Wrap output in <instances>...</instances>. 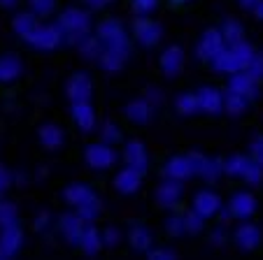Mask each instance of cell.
Masks as SVG:
<instances>
[{
    "label": "cell",
    "mask_w": 263,
    "mask_h": 260,
    "mask_svg": "<svg viewBox=\"0 0 263 260\" xmlns=\"http://www.w3.org/2000/svg\"><path fill=\"white\" fill-rule=\"evenodd\" d=\"M117 244H119V230L109 226L107 230L103 232V246H109V249H112V246H117Z\"/></svg>",
    "instance_id": "bcb514c9"
},
{
    "label": "cell",
    "mask_w": 263,
    "mask_h": 260,
    "mask_svg": "<svg viewBox=\"0 0 263 260\" xmlns=\"http://www.w3.org/2000/svg\"><path fill=\"white\" fill-rule=\"evenodd\" d=\"M196 98H198V109L205 114H219L223 109V95L221 91L212 89V86H205V89H200L198 93H196Z\"/></svg>",
    "instance_id": "5bb4252c"
},
{
    "label": "cell",
    "mask_w": 263,
    "mask_h": 260,
    "mask_svg": "<svg viewBox=\"0 0 263 260\" xmlns=\"http://www.w3.org/2000/svg\"><path fill=\"white\" fill-rule=\"evenodd\" d=\"M35 16L30 14V12H21V14L14 16V30L21 35V37H26V35H30V30L35 28Z\"/></svg>",
    "instance_id": "836d02e7"
},
{
    "label": "cell",
    "mask_w": 263,
    "mask_h": 260,
    "mask_svg": "<svg viewBox=\"0 0 263 260\" xmlns=\"http://www.w3.org/2000/svg\"><path fill=\"white\" fill-rule=\"evenodd\" d=\"M40 142L47 149H59L63 144V130L59 126H54V123H45L40 128Z\"/></svg>",
    "instance_id": "4316f807"
},
{
    "label": "cell",
    "mask_w": 263,
    "mask_h": 260,
    "mask_svg": "<svg viewBox=\"0 0 263 260\" xmlns=\"http://www.w3.org/2000/svg\"><path fill=\"white\" fill-rule=\"evenodd\" d=\"M115 186L119 193H124V195H130V193H135L140 188V172L133 170V167H126V170H121L119 174H117L115 179Z\"/></svg>",
    "instance_id": "7402d4cb"
},
{
    "label": "cell",
    "mask_w": 263,
    "mask_h": 260,
    "mask_svg": "<svg viewBox=\"0 0 263 260\" xmlns=\"http://www.w3.org/2000/svg\"><path fill=\"white\" fill-rule=\"evenodd\" d=\"M16 223V207L12 202L0 200V228L14 226Z\"/></svg>",
    "instance_id": "8d00e7d4"
},
{
    "label": "cell",
    "mask_w": 263,
    "mask_h": 260,
    "mask_svg": "<svg viewBox=\"0 0 263 260\" xmlns=\"http://www.w3.org/2000/svg\"><path fill=\"white\" fill-rule=\"evenodd\" d=\"M26 42L35 49H42V51H51L63 42V33H61L59 26H35L30 30V35H26Z\"/></svg>",
    "instance_id": "277c9868"
},
{
    "label": "cell",
    "mask_w": 263,
    "mask_h": 260,
    "mask_svg": "<svg viewBox=\"0 0 263 260\" xmlns=\"http://www.w3.org/2000/svg\"><path fill=\"white\" fill-rule=\"evenodd\" d=\"M177 109L184 114V116H191V114L200 112L198 109V98L194 93H182L177 98Z\"/></svg>",
    "instance_id": "d590c367"
},
{
    "label": "cell",
    "mask_w": 263,
    "mask_h": 260,
    "mask_svg": "<svg viewBox=\"0 0 263 260\" xmlns=\"http://www.w3.org/2000/svg\"><path fill=\"white\" fill-rule=\"evenodd\" d=\"M130 246H133L135 251L152 249V232L144 226H133L130 228Z\"/></svg>",
    "instance_id": "f546056e"
},
{
    "label": "cell",
    "mask_w": 263,
    "mask_h": 260,
    "mask_svg": "<svg viewBox=\"0 0 263 260\" xmlns=\"http://www.w3.org/2000/svg\"><path fill=\"white\" fill-rule=\"evenodd\" d=\"M194 209L198 211L203 218H212L219 209H221V197L214 191H200L194 197Z\"/></svg>",
    "instance_id": "9a60e30c"
},
{
    "label": "cell",
    "mask_w": 263,
    "mask_h": 260,
    "mask_svg": "<svg viewBox=\"0 0 263 260\" xmlns=\"http://www.w3.org/2000/svg\"><path fill=\"white\" fill-rule=\"evenodd\" d=\"M240 5L242 7H254L256 5V0H240Z\"/></svg>",
    "instance_id": "9f6ffc18"
},
{
    "label": "cell",
    "mask_w": 263,
    "mask_h": 260,
    "mask_svg": "<svg viewBox=\"0 0 263 260\" xmlns=\"http://www.w3.org/2000/svg\"><path fill=\"white\" fill-rule=\"evenodd\" d=\"M109 0H86V5L93 7V10H100V7H105Z\"/></svg>",
    "instance_id": "816d5d0a"
},
{
    "label": "cell",
    "mask_w": 263,
    "mask_h": 260,
    "mask_svg": "<svg viewBox=\"0 0 263 260\" xmlns=\"http://www.w3.org/2000/svg\"><path fill=\"white\" fill-rule=\"evenodd\" d=\"M163 172H165V177H168V179H177V182H184V179H189V177H194V174H196L194 163H191L189 156H175V158H170V161L165 163Z\"/></svg>",
    "instance_id": "7c38bea8"
},
{
    "label": "cell",
    "mask_w": 263,
    "mask_h": 260,
    "mask_svg": "<svg viewBox=\"0 0 263 260\" xmlns=\"http://www.w3.org/2000/svg\"><path fill=\"white\" fill-rule=\"evenodd\" d=\"M252 161L256 163V165L263 167V135H258V137L252 139Z\"/></svg>",
    "instance_id": "ee69618b"
},
{
    "label": "cell",
    "mask_w": 263,
    "mask_h": 260,
    "mask_svg": "<svg viewBox=\"0 0 263 260\" xmlns=\"http://www.w3.org/2000/svg\"><path fill=\"white\" fill-rule=\"evenodd\" d=\"M147 255L152 260H173V258H177V253H175L173 249H165V246H161V249H147Z\"/></svg>",
    "instance_id": "f6af8a7d"
},
{
    "label": "cell",
    "mask_w": 263,
    "mask_h": 260,
    "mask_svg": "<svg viewBox=\"0 0 263 260\" xmlns=\"http://www.w3.org/2000/svg\"><path fill=\"white\" fill-rule=\"evenodd\" d=\"M229 49H231V54H233V61H235V65H238V70H247L249 61L254 58V49H252V47H249L245 39H240V42L231 45Z\"/></svg>",
    "instance_id": "83f0119b"
},
{
    "label": "cell",
    "mask_w": 263,
    "mask_h": 260,
    "mask_svg": "<svg viewBox=\"0 0 263 260\" xmlns=\"http://www.w3.org/2000/svg\"><path fill=\"white\" fill-rule=\"evenodd\" d=\"M242 35H245L242 24H238L235 19H226V21H223V26H221V37H223V42H229V45H235V42H240V39H242Z\"/></svg>",
    "instance_id": "1f68e13d"
},
{
    "label": "cell",
    "mask_w": 263,
    "mask_h": 260,
    "mask_svg": "<svg viewBox=\"0 0 263 260\" xmlns=\"http://www.w3.org/2000/svg\"><path fill=\"white\" fill-rule=\"evenodd\" d=\"M184 226H186V232H194V235H196V232H200V230H203V226H205V218L198 214V211L194 209V211H189V214L184 216Z\"/></svg>",
    "instance_id": "74e56055"
},
{
    "label": "cell",
    "mask_w": 263,
    "mask_h": 260,
    "mask_svg": "<svg viewBox=\"0 0 263 260\" xmlns=\"http://www.w3.org/2000/svg\"><path fill=\"white\" fill-rule=\"evenodd\" d=\"M223 239H226V235H223L221 228L212 232V244H214V246H221V244H223Z\"/></svg>",
    "instance_id": "f907efd6"
},
{
    "label": "cell",
    "mask_w": 263,
    "mask_h": 260,
    "mask_svg": "<svg viewBox=\"0 0 263 260\" xmlns=\"http://www.w3.org/2000/svg\"><path fill=\"white\" fill-rule=\"evenodd\" d=\"M56 26H59L61 33H63V42H74V45H77L82 37L89 35L91 19L86 12L70 7V10H65L63 14H61V19Z\"/></svg>",
    "instance_id": "6da1fadb"
},
{
    "label": "cell",
    "mask_w": 263,
    "mask_h": 260,
    "mask_svg": "<svg viewBox=\"0 0 263 260\" xmlns=\"http://www.w3.org/2000/svg\"><path fill=\"white\" fill-rule=\"evenodd\" d=\"M179 197H182V182L165 177V182L161 184L159 191H156L159 205L165 207V209H175V207L179 205Z\"/></svg>",
    "instance_id": "8fae6325"
},
{
    "label": "cell",
    "mask_w": 263,
    "mask_h": 260,
    "mask_svg": "<svg viewBox=\"0 0 263 260\" xmlns=\"http://www.w3.org/2000/svg\"><path fill=\"white\" fill-rule=\"evenodd\" d=\"M10 184H12V177H10V172L5 170V167L0 165V195L10 188Z\"/></svg>",
    "instance_id": "7dc6e473"
},
{
    "label": "cell",
    "mask_w": 263,
    "mask_h": 260,
    "mask_svg": "<svg viewBox=\"0 0 263 260\" xmlns=\"http://www.w3.org/2000/svg\"><path fill=\"white\" fill-rule=\"evenodd\" d=\"M100 135H103V142L105 144H117L121 139V133H119V128L115 126V123H105L103 128H100Z\"/></svg>",
    "instance_id": "60d3db41"
},
{
    "label": "cell",
    "mask_w": 263,
    "mask_h": 260,
    "mask_svg": "<svg viewBox=\"0 0 263 260\" xmlns=\"http://www.w3.org/2000/svg\"><path fill=\"white\" fill-rule=\"evenodd\" d=\"M70 114H72L74 123L84 130V133H91L96 126V112L93 107L89 105V100L86 103H72V109H70Z\"/></svg>",
    "instance_id": "d6986e66"
},
{
    "label": "cell",
    "mask_w": 263,
    "mask_h": 260,
    "mask_svg": "<svg viewBox=\"0 0 263 260\" xmlns=\"http://www.w3.org/2000/svg\"><path fill=\"white\" fill-rule=\"evenodd\" d=\"M223 172L231 174V177L247 179L249 186H258L263 179V167L256 165V163L247 156H231L229 161L223 163Z\"/></svg>",
    "instance_id": "3957f363"
},
{
    "label": "cell",
    "mask_w": 263,
    "mask_h": 260,
    "mask_svg": "<svg viewBox=\"0 0 263 260\" xmlns=\"http://www.w3.org/2000/svg\"><path fill=\"white\" fill-rule=\"evenodd\" d=\"M86 163H89L93 170H107L117 163V153L112 149V144H89L86 147Z\"/></svg>",
    "instance_id": "5b68a950"
},
{
    "label": "cell",
    "mask_w": 263,
    "mask_h": 260,
    "mask_svg": "<svg viewBox=\"0 0 263 260\" xmlns=\"http://www.w3.org/2000/svg\"><path fill=\"white\" fill-rule=\"evenodd\" d=\"M223 47V37H221V30H208V33L200 37L198 42V49H196V54H198L200 61H212L214 56L221 51Z\"/></svg>",
    "instance_id": "4fadbf2b"
},
{
    "label": "cell",
    "mask_w": 263,
    "mask_h": 260,
    "mask_svg": "<svg viewBox=\"0 0 263 260\" xmlns=\"http://www.w3.org/2000/svg\"><path fill=\"white\" fill-rule=\"evenodd\" d=\"M91 91H93L91 79H89V74H84V72H77L74 77H70L68 86H65V93H68V98L72 100V103H86V100L91 98Z\"/></svg>",
    "instance_id": "ba28073f"
},
{
    "label": "cell",
    "mask_w": 263,
    "mask_h": 260,
    "mask_svg": "<svg viewBox=\"0 0 263 260\" xmlns=\"http://www.w3.org/2000/svg\"><path fill=\"white\" fill-rule=\"evenodd\" d=\"M189 158H191V163H194L196 174L205 177L208 182L219 179V174L223 172V161H219V158H208V156H200V153H191Z\"/></svg>",
    "instance_id": "9c48e42d"
},
{
    "label": "cell",
    "mask_w": 263,
    "mask_h": 260,
    "mask_svg": "<svg viewBox=\"0 0 263 260\" xmlns=\"http://www.w3.org/2000/svg\"><path fill=\"white\" fill-rule=\"evenodd\" d=\"M219 211H221V221H229L231 216H233L231 214V209H219Z\"/></svg>",
    "instance_id": "11a10c76"
},
{
    "label": "cell",
    "mask_w": 263,
    "mask_h": 260,
    "mask_svg": "<svg viewBox=\"0 0 263 260\" xmlns=\"http://www.w3.org/2000/svg\"><path fill=\"white\" fill-rule=\"evenodd\" d=\"M223 109L231 114V116H240V114L247 109V98H242V95L238 93H226V98H223Z\"/></svg>",
    "instance_id": "d6a6232c"
},
{
    "label": "cell",
    "mask_w": 263,
    "mask_h": 260,
    "mask_svg": "<svg viewBox=\"0 0 263 260\" xmlns=\"http://www.w3.org/2000/svg\"><path fill=\"white\" fill-rule=\"evenodd\" d=\"M124 61H126V56H121L119 51L103 49V54H100L98 63L103 65V68L107 70V72H119V70H121V65H124Z\"/></svg>",
    "instance_id": "4dcf8cb0"
},
{
    "label": "cell",
    "mask_w": 263,
    "mask_h": 260,
    "mask_svg": "<svg viewBox=\"0 0 263 260\" xmlns=\"http://www.w3.org/2000/svg\"><path fill=\"white\" fill-rule=\"evenodd\" d=\"M98 39L103 42L105 49L119 51L121 56H128V35H126L121 21L107 19L98 26Z\"/></svg>",
    "instance_id": "7a4b0ae2"
},
{
    "label": "cell",
    "mask_w": 263,
    "mask_h": 260,
    "mask_svg": "<svg viewBox=\"0 0 263 260\" xmlns=\"http://www.w3.org/2000/svg\"><path fill=\"white\" fill-rule=\"evenodd\" d=\"M173 3H177V5H182V3H189V0H173Z\"/></svg>",
    "instance_id": "6f0895ef"
},
{
    "label": "cell",
    "mask_w": 263,
    "mask_h": 260,
    "mask_svg": "<svg viewBox=\"0 0 263 260\" xmlns=\"http://www.w3.org/2000/svg\"><path fill=\"white\" fill-rule=\"evenodd\" d=\"M229 91L231 93H238L242 98H256V79L247 72V70H238V72L231 74L229 82Z\"/></svg>",
    "instance_id": "30bf717a"
},
{
    "label": "cell",
    "mask_w": 263,
    "mask_h": 260,
    "mask_svg": "<svg viewBox=\"0 0 263 260\" xmlns=\"http://www.w3.org/2000/svg\"><path fill=\"white\" fill-rule=\"evenodd\" d=\"M252 10H254V14H256L258 19H263V0H256V5H254Z\"/></svg>",
    "instance_id": "f5cc1de1"
},
{
    "label": "cell",
    "mask_w": 263,
    "mask_h": 260,
    "mask_svg": "<svg viewBox=\"0 0 263 260\" xmlns=\"http://www.w3.org/2000/svg\"><path fill=\"white\" fill-rule=\"evenodd\" d=\"M124 153H126V163H128V167L138 170L140 174L147 170L149 158H147V151H144L142 142H128V144H126V151Z\"/></svg>",
    "instance_id": "44dd1931"
},
{
    "label": "cell",
    "mask_w": 263,
    "mask_h": 260,
    "mask_svg": "<svg viewBox=\"0 0 263 260\" xmlns=\"http://www.w3.org/2000/svg\"><path fill=\"white\" fill-rule=\"evenodd\" d=\"M61 232L68 239V244H80L82 232H84V221L77 214H65L61 216Z\"/></svg>",
    "instance_id": "e0dca14e"
},
{
    "label": "cell",
    "mask_w": 263,
    "mask_h": 260,
    "mask_svg": "<svg viewBox=\"0 0 263 260\" xmlns=\"http://www.w3.org/2000/svg\"><path fill=\"white\" fill-rule=\"evenodd\" d=\"M35 228H37L40 232H45L47 228H49V214H47V211H42V214L35 218Z\"/></svg>",
    "instance_id": "c3c4849f"
},
{
    "label": "cell",
    "mask_w": 263,
    "mask_h": 260,
    "mask_svg": "<svg viewBox=\"0 0 263 260\" xmlns=\"http://www.w3.org/2000/svg\"><path fill=\"white\" fill-rule=\"evenodd\" d=\"M184 63V51L179 47H168V49L161 54V70L165 72V77H175V74L182 70Z\"/></svg>",
    "instance_id": "ffe728a7"
},
{
    "label": "cell",
    "mask_w": 263,
    "mask_h": 260,
    "mask_svg": "<svg viewBox=\"0 0 263 260\" xmlns=\"http://www.w3.org/2000/svg\"><path fill=\"white\" fill-rule=\"evenodd\" d=\"M98 214H100V202H98V197H93V200H89V202H84V205L77 207V216H80L84 223L96 221V216H98Z\"/></svg>",
    "instance_id": "e575fe53"
},
{
    "label": "cell",
    "mask_w": 263,
    "mask_h": 260,
    "mask_svg": "<svg viewBox=\"0 0 263 260\" xmlns=\"http://www.w3.org/2000/svg\"><path fill=\"white\" fill-rule=\"evenodd\" d=\"M154 114V105H149V100H133L126 107V116L135 123H147Z\"/></svg>",
    "instance_id": "d4e9b609"
},
{
    "label": "cell",
    "mask_w": 263,
    "mask_h": 260,
    "mask_svg": "<svg viewBox=\"0 0 263 260\" xmlns=\"http://www.w3.org/2000/svg\"><path fill=\"white\" fill-rule=\"evenodd\" d=\"M21 244H24V232L16 226H5L0 230V258H12L19 253Z\"/></svg>",
    "instance_id": "8992f818"
},
{
    "label": "cell",
    "mask_w": 263,
    "mask_h": 260,
    "mask_svg": "<svg viewBox=\"0 0 263 260\" xmlns=\"http://www.w3.org/2000/svg\"><path fill=\"white\" fill-rule=\"evenodd\" d=\"M156 5H159V0H133V10L142 16L152 14V12L156 10Z\"/></svg>",
    "instance_id": "7bdbcfd3"
},
{
    "label": "cell",
    "mask_w": 263,
    "mask_h": 260,
    "mask_svg": "<svg viewBox=\"0 0 263 260\" xmlns=\"http://www.w3.org/2000/svg\"><path fill=\"white\" fill-rule=\"evenodd\" d=\"M165 230L170 232L173 237H182L186 232V226H184V216H170L165 221Z\"/></svg>",
    "instance_id": "ab89813d"
},
{
    "label": "cell",
    "mask_w": 263,
    "mask_h": 260,
    "mask_svg": "<svg viewBox=\"0 0 263 260\" xmlns=\"http://www.w3.org/2000/svg\"><path fill=\"white\" fill-rule=\"evenodd\" d=\"M77 47H80V54L84 56L86 61H98L100 54H103V42L96 39V37H91V35L82 37L80 42H77Z\"/></svg>",
    "instance_id": "f1b7e54d"
},
{
    "label": "cell",
    "mask_w": 263,
    "mask_h": 260,
    "mask_svg": "<svg viewBox=\"0 0 263 260\" xmlns=\"http://www.w3.org/2000/svg\"><path fill=\"white\" fill-rule=\"evenodd\" d=\"M80 246H82V251H84L86 255H96L100 251V246H103V235H100L93 226H84Z\"/></svg>",
    "instance_id": "484cf974"
},
{
    "label": "cell",
    "mask_w": 263,
    "mask_h": 260,
    "mask_svg": "<svg viewBox=\"0 0 263 260\" xmlns=\"http://www.w3.org/2000/svg\"><path fill=\"white\" fill-rule=\"evenodd\" d=\"M261 242V230L252 223H242V226L235 230V244L242 251H254Z\"/></svg>",
    "instance_id": "ac0fdd59"
},
{
    "label": "cell",
    "mask_w": 263,
    "mask_h": 260,
    "mask_svg": "<svg viewBox=\"0 0 263 260\" xmlns=\"http://www.w3.org/2000/svg\"><path fill=\"white\" fill-rule=\"evenodd\" d=\"M229 209H231V214L235 216V218H249V216L256 211V200H254V195L252 193H235L233 197H231V202H229Z\"/></svg>",
    "instance_id": "2e32d148"
},
{
    "label": "cell",
    "mask_w": 263,
    "mask_h": 260,
    "mask_svg": "<svg viewBox=\"0 0 263 260\" xmlns=\"http://www.w3.org/2000/svg\"><path fill=\"white\" fill-rule=\"evenodd\" d=\"M133 30H135V37H138V42L142 47H154L161 39V35H163V30H161V26L156 24V21L144 19V16H140V19L135 21Z\"/></svg>",
    "instance_id": "52a82bcc"
},
{
    "label": "cell",
    "mask_w": 263,
    "mask_h": 260,
    "mask_svg": "<svg viewBox=\"0 0 263 260\" xmlns=\"http://www.w3.org/2000/svg\"><path fill=\"white\" fill-rule=\"evenodd\" d=\"M147 100H149V105H159L161 100H163V95H161V91H159V89H149Z\"/></svg>",
    "instance_id": "681fc988"
},
{
    "label": "cell",
    "mask_w": 263,
    "mask_h": 260,
    "mask_svg": "<svg viewBox=\"0 0 263 260\" xmlns=\"http://www.w3.org/2000/svg\"><path fill=\"white\" fill-rule=\"evenodd\" d=\"M21 70H24V65H21V61L16 56H12V54L0 56V82L3 84L14 82L21 74Z\"/></svg>",
    "instance_id": "cb8c5ba5"
},
{
    "label": "cell",
    "mask_w": 263,
    "mask_h": 260,
    "mask_svg": "<svg viewBox=\"0 0 263 260\" xmlns=\"http://www.w3.org/2000/svg\"><path fill=\"white\" fill-rule=\"evenodd\" d=\"M28 5H30V10H33V14L47 16V14H51V12H54L56 0H28Z\"/></svg>",
    "instance_id": "f35d334b"
},
{
    "label": "cell",
    "mask_w": 263,
    "mask_h": 260,
    "mask_svg": "<svg viewBox=\"0 0 263 260\" xmlns=\"http://www.w3.org/2000/svg\"><path fill=\"white\" fill-rule=\"evenodd\" d=\"M247 72L252 74L254 79H263V54H254V58L249 61V65H247Z\"/></svg>",
    "instance_id": "b9f144b4"
},
{
    "label": "cell",
    "mask_w": 263,
    "mask_h": 260,
    "mask_svg": "<svg viewBox=\"0 0 263 260\" xmlns=\"http://www.w3.org/2000/svg\"><path fill=\"white\" fill-rule=\"evenodd\" d=\"M19 0H0V7H5V10H12Z\"/></svg>",
    "instance_id": "db71d44e"
},
{
    "label": "cell",
    "mask_w": 263,
    "mask_h": 260,
    "mask_svg": "<svg viewBox=\"0 0 263 260\" xmlns=\"http://www.w3.org/2000/svg\"><path fill=\"white\" fill-rule=\"evenodd\" d=\"M63 197H65L68 205L80 207V205H84V202L93 200L96 195H93V191H91L86 184H70V186L63 191Z\"/></svg>",
    "instance_id": "603a6c76"
}]
</instances>
